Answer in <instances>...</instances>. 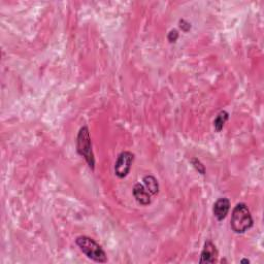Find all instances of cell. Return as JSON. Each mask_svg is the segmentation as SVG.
Segmentation results:
<instances>
[{
  "mask_svg": "<svg viewBox=\"0 0 264 264\" xmlns=\"http://www.w3.org/2000/svg\"><path fill=\"white\" fill-rule=\"evenodd\" d=\"M254 224V220L251 215V212L246 203H237L230 219V227L233 230V232L237 234H244L245 232L252 228Z\"/></svg>",
  "mask_w": 264,
  "mask_h": 264,
  "instance_id": "obj_1",
  "label": "cell"
},
{
  "mask_svg": "<svg viewBox=\"0 0 264 264\" xmlns=\"http://www.w3.org/2000/svg\"><path fill=\"white\" fill-rule=\"evenodd\" d=\"M75 244L89 259L98 263L107 262L105 251L91 237L85 235L78 236L75 238Z\"/></svg>",
  "mask_w": 264,
  "mask_h": 264,
  "instance_id": "obj_2",
  "label": "cell"
},
{
  "mask_svg": "<svg viewBox=\"0 0 264 264\" xmlns=\"http://www.w3.org/2000/svg\"><path fill=\"white\" fill-rule=\"evenodd\" d=\"M76 151H78L79 155H81L87 162L88 166L92 170L95 168V159L94 154L92 150V142L90 138L89 128L87 126H83L76 137Z\"/></svg>",
  "mask_w": 264,
  "mask_h": 264,
  "instance_id": "obj_3",
  "label": "cell"
},
{
  "mask_svg": "<svg viewBox=\"0 0 264 264\" xmlns=\"http://www.w3.org/2000/svg\"><path fill=\"white\" fill-rule=\"evenodd\" d=\"M134 157V154L129 151H123L119 154L115 163V174L117 178L124 179L127 177L133 164Z\"/></svg>",
  "mask_w": 264,
  "mask_h": 264,
  "instance_id": "obj_4",
  "label": "cell"
},
{
  "mask_svg": "<svg viewBox=\"0 0 264 264\" xmlns=\"http://www.w3.org/2000/svg\"><path fill=\"white\" fill-rule=\"evenodd\" d=\"M219 252L215 244H213L211 240H206L203 246V250L200 255L199 263H216L218 259Z\"/></svg>",
  "mask_w": 264,
  "mask_h": 264,
  "instance_id": "obj_5",
  "label": "cell"
},
{
  "mask_svg": "<svg viewBox=\"0 0 264 264\" xmlns=\"http://www.w3.org/2000/svg\"><path fill=\"white\" fill-rule=\"evenodd\" d=\"M230 210V201L226 197H221L214 203L213 214L218 221H222L226 218Z\"/></svg>",
  "mask_w": 264,
  "mask_h": 264,
  "instance_id": "obj_6",
  "label": "cell"
},
{
  "mask_svg": "<svg viewBox=\"0 0 264 264\" xmlns=\"http://www.w3.org/2000/svg\"><path fill=\"white\" fill-rule=\"evenodd\" d=\"M133 196L135 198V200L140 204L147 206L151 204V193L146 189V187L144 184L137 183L133 187Z\"/></svg>",
  "mask_w": 264,
  "mask_h": 264,
  "instance_id": "obj_7",
  "label": "cell"
},
{
  "mask_svg": "<svg viewBox=\"0 0 264 264\" xmlns=\"http://www.w3.org/2000/svg\"><path fill=\"white\" fill-rule=\"evenodd\" d=\"M142 183H144V186L146 187V189L151 193V195H156L159 192V183L157 179L153 175L149 174L144 177L142 179Z\"/></svg>",
  "mask_w": 264,
  "mask_h": 264,
  "instance_id": "obj_8",
  "label": "cell"
},
{
  "mask_svg": "<svg viewBox=\"0 0 264 264\" xmlns=\"http://www.w3.org/2000/svg\"><path fill=\"white\" fill-rule=\"evenodd\" d=\"M229 119V114L226 111H222L218 114L216 119L214 120V128L217 132H221L224 128L226 122Z\"/></svg>",
  "mask_w": 264,
  "mask_h": 264,
  "instance_id": "obj_9",
  "label": "cell"
},
{
  "mask_svg": "<svg viewBox=\"0 0 264 264\" xmlns=\"http://www.w3.org/2000/svg\"><path fill=\"white\" fill-rule=\"evenodd\" d=\"M190 162L192 164V166L196 169V171H198V173H200L202 175L205 174V172H206L205 166L199 159H198V158H191Z\"/></svg>",
  "mask_w": 264,
  "mask_h": 264,
  "instance_id": "obj_10",
  "label": "cell"
},
{
  "mask_svg": "<svg viewBox=\"0 0 264 264\" xmlns=\"http://www.w3.org/2000/svg\"><path fill=\"white\" fill-rule=\"evenodd\" d=\"M179 37H180V33L177 29H171L167 34V40L169 41V43H175L178 41Z\"/></svg>",
  "mask_w": 264,
  "mask_h": 264,
  "instance_id": "obj_11",
  "label": "cell"
},
{
  "mask_svg": "<svg viewBox=\"0 0 264 264\" xmlns=\"http://www.w3.org/2000/svg\"><path fill=\"white\" fill-rule=\"evenodd\" d=\"M179 27L182 29L184 32H189L191 29V23H189L188 21H186L185 19H181L179 21Z\"/></svg>",
  "mask_w": 264,
  "mask_h": 264,
  "instance_id": "obj_12",
  "label": "cell"
},
{
  "mask_svg": "<svg viewBox=\"0 0 264 264\" xmlns=\"http://www.w3.org/2000/svg\"><path fill=\"white\" fill-rule=\"evenodd\" d=\"M240 263H250V260L249 259H241Z\"/></svg>",
  "mask_w": 264,
  "mask_h": 264,
  "instance_id": "obj_13",
  "label": "cell"
}]
</instances>
